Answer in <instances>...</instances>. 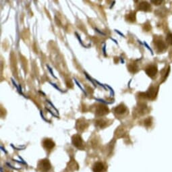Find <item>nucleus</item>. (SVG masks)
Wrapping results in <instances>:
<instances>
[{"instance_id":"2","label":"nucleus","mask_w":172,"mask_h":172,"mask_svg":"<svg viewBox=\"0 0 172 172\" xmlns=\"http://www.w3.org/2000/svg\"><path fill=\"white\" fill-rule=\"evenodd\" d=\"M72 144L74 147L81 150H83L84 148V145L83 140L81 138V136L78 134H75L72 137Z\"/></svg>"},{"instance_id":"20","label":"nucleus","mask_w":172,"mask_h":172,"mask_svg":"<svg viewBox=\"0 0 172 172\" xmlns=\"http://www.w3.org/2000/svg\"><path fill=\"white\" fill-rule=\"evenodd\" d=\"M74 81H75V82H76V84H77V85H78V87H79V88H80V89H81V90H82V91H83V93H85V95H86V92L84 91V89L82 88V86H81V84H80L78 83V81H76V79H74Z\"/></svg>"},{"instance_id":"17","label":"nucleus","mask_w":172,"mask_h":172,"mask_svg":"<svg viewBox=\"0 0 172 172\" xmlns=\"http://www.w3.org/2000/svg\"><path fill=\"white\" fill-rule=\"evenodd\" d=\"M143 29L146 31H149V30L151 29V25H150V23L146 22L145 24L143 25Z\"/></svg>"},{"instance_id":"6","label":"nucleus","mask_w":172,"mask_h":172,"mask_svg":"<svg viewBox=\"0 0 172 172\" xmlns=\"http://www.w3.org/2000/svg\"><path fill=\"white\" fill-rule=\"evenodd\" d=\"M145 72L148 76L150 78H153L157 73V68L155 65H150L148 67L146 68Z\"/></svg>"},{"instance_id":"12","label":"nucleus","mask_w":172,"mask_h":172,"mask_svg":"<svg viewBox=\"0 0 172 172\" xmlns=\"http://www.w3.org/2000/svg\"><path fill=\"white\" fill-rule=\"evenodd\" d=\"M126 19L127 21L130 22H134L136 21V12H131L128 14L126 16Z\"/></svg>"},{"instance_id":"28","label":"nucleus","mask_w":172,"mask_h":172,"mask_svg":"<svg viewBox=\"0 0 172 172\" xmlns=\"http://www.w3.org/2000/svg\"><path fill=\"white\" fill-rule=\"evenodd\" d=\"M115 31H116V32H117V33H119V34L120 35H122V36H123V37H124V35H122V34L121 33V32H120L119 31V30H115Z\"/></svg>"},{"instance_id":"10","label":"nucleus","mask_w":172,"mask_h":172,"mask_svg":"<svg viewBox=\"0 0 172 172\" xmlns=\"http://www.w3.org/2000/svg\"><path fill=\"white\" fill-rule=\"evenodd\" d=\"M87 127H88V124L86 123L85 120L84 119H78L76 123V128L80 131H84Z\"/></svg>"},{"instance_id":"4","label":"nucleus","mask_w":172,"mask_h":172,"mask_svg":"<svg viewBox=\"0 0 172 172\" xmlns=\"http://www.w3.org/2000/svg\"><path fill=\"white\" fill-rule=\"evenodd\" d=\"M158 93V88L155 86H150L147 93H145L146 98H148V99L154 100L157 97Z\"/></svg>"},{"instance_id":"24","label":"nucleus","mask_w":172,"mask_h":172,"mask_svg":"<svg viewBox=\"0 0 172 172\" xmlns=\"http://www.w3.org/2000/svg\"><path fill=\"white\" fill-rule=\"evenodd\" d=\"M12 82H13V84H14V86H15L16 87V89H18V90H19V88H18V86L17 85H16V82H14V80H13V79H12Z\"/></svg>"},{"instance_id":"13","label":"nucleus","mask_w":172,"mask_h":172,"mask_svg":"<svg viewBox=\"0 0 172 172\" xmlns=\"http://www.w3.org/2000/svg\"><path fill=\"white\" fill-rule=\"evenodd\" d=\"M147 109V107L145 106H139L138 108H136L135 112H133V114H137V115H141L145 114V112H147L146 111Z\"/></svg>"},{"instance_id":"25","label":"nucleus","mask_w":172,"mask_h":172,"mask_svg":"<svg viewBox=\"0 0 172 172\" xmlns=\"http://www.w3.org/2000/svg\"><path fill=\"white\" fill-rule=\"evenodd\" d=\"M76 36H77V38L78 39V40H79V41H80V42H81V43L82 45H83V43H82V40L81 39V38H80L79 36H78V34H77V33H76Z\"/></svg>"},{"instance_id":"14","label":"nucleus","mask_w":172,"mask_h":172,"mask_svg":"<svg viewBox=\"0 0 172 172\" xmlns=\"http://www.w3.org/2000/svg\"><path fill=\"white\" fill-rule=\"evenodd\" d=\"M128 68L129 71L132 73H136V72H137L138 70V65L135 63H130V64L128 65Z\"/></svg>"},{"instance_id":"21","label":"nucleus","mask_w":172,"mask_h":172,"mask_svg":"<svg viewBox=\"0 0 172 172\" xmlns=\"http://www.w3.org/2000/svg\"><path fill=\"white\" fill-rule=\"evenodd\" d=\"M84 74H85V76H86V77L87 78H88V79H89V81H91V82H92V83H93V85H94V86H96V84H95V83H94V82H93V81H92V79L91 78H89V76H88V75H87V74H86V73H85V72H84Z\"/></svg>"},{"instance_id":"8","label":"nucleus","mask_w":172,"mask_h":172,"mask_svg":"<svg viewBox=\"0 0 172 172\" xmlns=\"http://www.w3.org/2000/svg\"><path fill=\"white\" fill-rule=\"evenodd\" d=\"M93 172H104L105 166L103 165V163L100 161L96 162L93 166Z\"/></svg>"},{"instance_id":"15","label":"nucleus","mask_w":172,"mask_h":172,"mask_svg":"<svg viewBox=\"0 0 172 172\" xmlns=\"http://www.w3.org/2000/svg\"><path fill=\"white\" fill-rule=\"evenodd\" d=\"M95 124L98 127H99V128H103L106 126V125H107V122L104 121L103 119H99L97 120V121L95 122Z\"/></svg>"},{"instance_id":"5","label":"nucleus","mask_w":172,"mask_h":172,"mask_svg":"<svg viewBox=\"0 0 172 172\" xmlns=\"http://www.w3.org/2000/svg\"><path fill=\"white\" fill-rule=\"evenodd\" d=\"M109 109L107 106L103 105H98L96 108V115L98 116H103V115H107L109 113Z\"/></svg>"},{"instance_id":"27","label":"nucleus","mask_w":172,"mask_h":172,"mask_svg":"<svg viewBox=\"0 0 172 172\" xmlns=\"http://www.w3.org/2000/svg\"><path fill=\"white\" fill-rule=\"evenodd\" d=\"M103 53H104L105 56H107V55H106V53H105V45L103 46Z\"/></svg>"},{"instance_id":"23","label":"nucleus","mask_w":172,"mask_h":172,"mask_svg":"<svg viewBox=\"0 0 172 172\" xmlns=\"http://www.w3.org/2000/svg\"><path fill=\"white\" fill-rule=\"evenodd\" d=\"M50 84H52V85H53V86L54 87H55V89H57L58 91H61V92H63V91H62V90H61V89H59V88H58V87L57 86H56L55 84H53V83H52V82H50Z\"/></svg>"},{"instance_id":"11","label":"nucleus","mask_w":172,"mask_h":172,"mask_svg":"<svg viewBox=\"0 0 172 172\" xmlns=\"http://www.w3.org/2000/svg\"><path fill=\"white\" fill-rule=\"evenodd\" d=\"M127 111V107L124 104H120L115 108L114 112L117 114H123Z\"/></svg>"},{"instance_id":"26","label":"nucleus","mask_w":172,"mask_h":172,"mask_svg":"<svg viewBox=\"0 0 172 172\" xmlns=\"http://www.w3.org/2000/svg\"><path fill=\"white\" fill-rule=\"evenodd\" d=\"M95 30H96V31H97L98 32H99L100 34H101V35H105V33H103V32H101L99 30H98L97 29H95Z\"/></svg>"},{"instance_id":"7","label":"nucleus","mask_w":172,"mask_h":172,"mask_svg":"<svg viewBox=\"0 0 172 172\" xmlns=\"http://www.w3.org/2000/svg\"><path fill=\"white\" fill-rule=\"evenodd\" d=\"M138 9L140 11L143 12H150L151 11V6L150 4H148L147 1H141L138 4Z\"/></svg>"},{"instance_id":"16","label":"nucleus","mask_w":172,"mask_h":172,"mask_svg":"<svg viewBox=\"0 0 172 172\" xmlns=\"http://www.w3.org/2000/svg\"><path fill=\"white\" fill-rule=\"evenodd\" d=\"M166 43L169 45H172V33H168L167 35Z\"/></svg>"},{"instance_id":"22","label":"nucleus","mask_w":172,"mask_h":172,"mask_svg":"<svg viewBox=\"0 0 172 172\" xmlns=\"http://www.w3.org/2000/svg\"><path fill=\"white\" fill-rule=\"evenodd\" d=\"M47 68H48V69H49V72H50V73L51 74V75H52V76L54 77V78H56L55 76V75L53 74V72H52V70H51V68L49 66V65H47Z\"/></svg>"},{"instance_id":"18","label":"nucleus","mask_w":172,"mask_h":172,"mask_svg":"<svg viewBox=\"0 0 172 172\" xmlns=\"http://www.w3.org/2000/svg\"><path fill=\"white\" fill-rule=\"evenodd\" d=\"M144 123H145V125L146 126H150V125L152 124V119L151 117H148V118L146 119L145 120V122H144Z\"/></svg>"},{"instance_id":"9","label":"nucleus","mask_w":172,"mask_h":172,"mask_svg":"<svg viewBox=\"0 0 172 172\" xmlns=\"http://www.w3.org/2000/svg\"><path fill=\"white\" fill-rule=\"evenodd\" d=\"M43 147L45 148L47 150H51L54 147H55V143H54L53 141L49 138L45 139L43 142Z\"/></svg>"},{"instance_id":"3","label":"nucleus","mask_w":172,"mask_h":172,"mask_svg":"<svg viewBox=\"0 0 172 172\" xmlns=\"http://www.w3.org/2000/svg\"><path fill=\"white\" fill-rule=\"evenodd\" d=\"M154 45L158 52H163L167 49L166 43L161 38H157V37H156V39L155 38Z\"/></svg>"},{"instance_id":"1","label":"nucleus","mask_w":172,"mask_h":172,"mask_svg":"<svg viewBox=\"0 0 172 172\" xmlns=\"http://www.w3.org/2000/svg\"><path fill=\"white\" fill-rule=\"evenodd\" d=\"M51 168L50 162L47 159L40 160L38 163L37 169L41 172H49Z\"/></svg>"},{"instance_id":"19","label":"nucleus","mask_w":172,"mask_h":172,"mask_svg":"<svg viewBox=\"0 0 172 172\" xmlns=\"http://www.w3.org/2000/svg\"><path fill=\"white\" fill-rule=\"evenodd\" d=\"M163 1L161 0H155V1H151V3L154 4V5H156V6H159L161 5L162 4Z\"/></svg>"}]
</instances>
